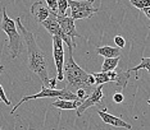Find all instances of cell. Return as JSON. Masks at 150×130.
Instances as JSON below:
<instances>
[{
	"instance_id": "6da1fadb",
	"label": "cell",
	"mask_w": 150,
	"mask_h": 130,
	"mask_svg": "<svg viewBox=\"0 0 150 130\" xmlns=\"http://www.w3.org/2000/svg\"><path fill=\"white\" fill-rule=\"evenodd\" d=\"M16 26L17 28H19L21 31V35L23 37L27 46V51H28V68L32 73H35L37 77L41 79L42 87L47 88V84H49V71H47V66H49V63H47V57L45 55V52L40 49V46L37 45L36 42V37L32 32H30L28 29L26 28L25 26L22 24V19L21 15H18L16 18Z\"/></svg>"
},
{
	"instance_id": "7a4b0ae2",
	"label": "cell",
	"mask_w": 150,
	"mask_h": 130,
	"mask_svg": "<svg viewBox=\"0 0 150 130\" xmlns=\"http://www.w3.org/2000/svg\"><path fill=\"white\" fill-rule=\"evenodd\" d=\"M63 77L67 80L66 89L76 93L78 89H86L88 93L94 91L93 85L95 84V79L93 74H87L83 69L76 64L73 59V49L68 47V55L64 56V65H63Z\"/></svg>"
},
{
	"instance_id": "3957f363",
	"label": "cell",
	"mask_w": 150,
	"mask_h": 130,
	"mask_svg": "<svg viewBox=\"0 0 150 130\" xmlns=\"http://www.w3.org/2000/svg\"><path fill=\"white\" fill-rule=\"evenodd\" d=\"M1 13H3V19H1V28L8 36L9 46H8V52L12 56V59L18 57V55L22 51V36L19 35V32L17 31L16 22L13 19L9 18V15L6 14V8L1 6Z\"/></svg>"
},
{
	"instance_id": "277c9868",
	"label": "cell",
	"mask_w": 150,
	"mask_h": 130,
	"mask_svg": "<svg viewBox=\"0 0 150 130\" xmlns=\"http://www.w3.org/2000/svg\"><path fill=\"white\" fill-rule=\"evenodd\" d=\"M53 97H57V98L63 100V101H80L76 97V94L72 93V92H69V91H67L66 88H63V89H50V88H46V87H41V91H40L39 93H36L33 96H25V97H23L22 100L11 110V114H14V112L19 108V106L27 101L37 100V98H53Z\"/></svg>"
},
{
	"instance_id": "5b68a950",
	"label": "cell",
	"mask_w": 150,
	"mask_h": 130,
	"mask_svg": "<svg viewBox=\"0 0 150 130\" xmlns=\"http://www.w3.org/2000/svg\"><path fill=\"white\" fill-rule=\"evenodd\" d=\"M68 8H71V18L73 20L91 18L99 12V8L94 5V0H71Z\"/></svg>"
},
{
	"instance_id": "8992f818",
	"label": "cell",
	"mask_w": 150,
	"mask_h": 130,
	"mask_svg": "<svg viewBox=\"0 0 150 130\" xmlns=\"http://www.w3.org/2000/svg\"><path fill=\"white\" fill-rule=\"evenodd\" d=\"M93 106H98L101 107V110H107V105L104 102V96H103V85H98L94 88V91L87 96V98L76 108V114L78 117L83 114L87 108L93 107Z\"/></svg>"
},
{
	"instance_id": "52a82bcc",
	"label": "cell",
	"mask_w": 150,
	"mask_h": 130,
	"mask_svg": "<svg viewBox=\"0 0 150 130\" xmlns=\"http://www.w3.org/2000/svg\"><path fill=\"white\" fill-rule=\"evenodd\" d=\"M53 54H54V61H55V68H57V82L64 80L63 77V65H64V47L63 42L58 37H53Z\"/></svg>"
},
{
	"instance_id": "ba28073f",
	"label": "cell",
	"mask_w": 150,
	"mask_h": 130,
	"mask_svg": "<svg viewBox=\"0 0 150 130\" xmlns=\"http://www.w3.org/2000/svg\"><path fill=\"white\" fill-rule=\"evenodd\" d=\"M41 24L45 27V29H46L47 32H49L53 37H58V38H60L63 43H67L68 47H72V49H73L72 41H71L66 35H64L63 31L60 29L59 24H58V22H57V14H53V13H50L49 17H47V19L44 20Z\"/></svg>"
},
{
	"instance_id": "9c48e42d",
	"label": "cell",
	"mask_w": 150,
	"mask_h": 130,
	"mask_svg": "<svg viewBox=\"0 0 150 130\" xmlns=\"http://www.w3.org/2000/svg\"><path fill=\"white\" fill-rule=\"evenodd\" d=\"M57 22L59 24L60 29L63 31V33L66 35L68 38L72 41V45H73V49L77 46V43L74 42V38L76 37H80L78 32L76 31V27H74V20L71 18V17H58L57 15Z\"/></svg>"
},
{
	"instance_id": "30bf717a",
	"label": "cell",
	"mask_w": 150,
	"mask_h": 130,
	"mask_svg": "<svg viewBox=\"0 0 150 130\" xmlns=\"http://www.w3.org/2000/svg\"><path fill=\"white\" fill-rule=\"evenodd\" d=\"M99 116L101 117V120H103L105 124L108 125H112V126H115V128H125V129H132V126L128 124V122L123 121L121 117H117V116H113L110 114H108L107 110H99L98 111Z\"/></svg>"
},
{
	"instance_id": "8fae6325",
	"label": "cell",
	"mask_w": 150,
	"mask_h": 130,
	"mask_svg": "<svg viewBox=\"0 0 150 130\" xmlns=\"http://www.w3.org/2000/svg\"><path fill=\"white\" fill-rule=\"evenodd\" d=\"M31 14L33 15V18H35L39 23H42L44 20L47 19L50 12L46 6V3L42 1V0H40V1H35L31 5Z\"/></svg>"
},
{
	"instance_id": "7c38bea8",
	"label": "cell",
	"mask_w": 150,
	"mask_h": 130,
	"mask_svg": "<svg viewBox=\"0 0 150 130\" xmlns=\"http://www.w3.org/2000/svg\"><path fill=\"white\" fill-rule=\"evenodd\" d=\"M129 71L128 70H117V71H108L107 78L108 82H114L118 87L126 88L129 80Z\"/></svg>"
},
{
	"instance_id": "4fadbf2b",
	"label": "cell",
	"mask_w": 150,
	"mask_h": 130,
	"mask_svg": "<svg viewBox=\"0 0 150 130\" xmlns=\"http://www.w3.org/2000/svg\"><path fill=\"white\" fill-rule=\"evenodd\" d=\"M99 55L104 56L105 59H113V57H121V49L112 46H101L96 49Z\"/></svg>"
},
{
	"instance_id": "5bb4252c",
	"label": "cell",
	"mask_w": 150,
	"mask_h": 130,
	"mask_svg": "<svg viewBox=\"0 0 150 130\" xmlns=\"http://www.w3.org/2000/svg\"><path fill=\"white\" fill-rule=\"evenodd\" d=\"M82 102L81 101H63L58 100L52 103V107H57L59 110H76Z\"/></svg>"
},
{
	"instance_id": "9a60e30c",
	"label": "cell",
	"mask_w": 150,
	"mask_h": 130,
	"mask_svg": "<svg viewBox=\"0 0 150 130\" xmlns=\"http://www.w3.org/2000/svg\"><path fill=\"white\" fill-rule=\"evenodd\" d=\"M141 69H145V70H148L150 69V59L148 56L144 57V59L141 60V63H140L137 66H134V68H129L128 71L131 73V71H135V78L136 79H139L140 78V75H139V70H141Z\"/></svg>"
},
{
	"instance_id": "2e32d148",
	"label": "cell",
	"mask_w": 150,
	"mask_h": 130,
	"mask_svg": "<svg viewBox=\"0 0 150 130\" xmlns=\"http://www.w3.org/2000/svg\"><path fill=\"white\" fill-rule=\"evenodd\" d=\"M121 57H113V59H105L101 66V71L103 73H108V71H114V69L117 68V65L119 63Z\"/></svg>"
},
{
	"instance_id": "e0dca14e",
	"label": "cell",
	"mask_w": 150,
	"mask_h": 130,
	"mask_svg": "<svg viewBox=\"0 0 150 130\" xmlns=\"http://www.w3.org/2000/svg\"><path fill=\"white\" fill-rule=\"evenodd\" d=\"M68 9V0H58V17H66V12Z\"/></svg>"
},
{
	"instance_id": "ac0fdd59",
	"label": "cell",
	"mask_w": 150,
	"mask_h": 130,
	"mask_svg": "<svg viewBox=\"0 0 150 130\" xmlns=\"http://www.w3.org/2000/svg\"><path fill=\"white\" fill-rule=\"evenodd\" d=\"M129 4L134 5L135 8L142 10V9L150 6V1H149V0H131V1H129Z\"/></svg>"
},
{
	"instance_id": "d6986e66",
	"label": "cell",
	"mask_w": 150,
	"mask_h": 130,
	"mask_svg": "<svg viewBox=\"0 0 150 130\" xmlns=\"http://www.w3.org/2000/svg\"><path fill=\"white\" fill-rule=\"evenodd\" d=\"M46 6L49 9L50 13L53 14H57L58 13V0H46Z\"/></svg>"
},
{
	"instance_id": "ffe728a7",
	"label": "cell",
	"mask_w": 150,
	"mask_h": 130,
	"mask_svg": "<svg viewBox=\"0 0 150 130\" xmlns=\"http://www.w3.org/2000/svg\"><path fill=\"white\" fill-rule=\"evenodd\" d=\"M114 43H115V47H118V49H123V47L126 46L125 37L122 35H117L114 37Z\"/></svg>"
},
{
	"instance_id": "44dd1931",
	"label": "cell",
	"mask_w": 150,
	"mask_h": 130,
	"mask_svg": "<svg viewBox=\"0 0 150 130\" xmlns=\"http://www.w3.org/2000/svg\"><path fill=\"white\" fill-rule=\"evenodd\" d=\"M0 101H3L6 106H11V100H8V98H6L5 92H4V89H3L1 84H0Z\"/></svg>"
},
{
	"instance_id": "7402d4cb",
	"label": "cell",
	"mask_w": 150,
	"mask_h": 130,
	"mask_svg": "<svg viewBox=\"0 0 150 130\" xmlns=\"http://www.w3.org/2000/svg\"><path fill=\"white\" fill-rule=\"evenodd\" d=\"M125 100V96L121 93V92H115V93L113 94V101L115 102V103H122Z\"/></svg>"
},
{
	"instance_id": "603a6c76",
	"label": "cell",
	"mask_w": 150,
	"mask_h": 130,
	"mask_svg": "<svg viewBox=\"0 0 150 130\" xmlns=\"http://www.w3.org/2000/svg\"><path fill=\"white\" fill-rule=\"evenodd\" d=\"M47 88H50V89H57V79H55V78H50V79H49Z\"/></svg>"
},
{
	"instance_id": "cb8c5ba5",
	"label": "cell",
	"mask_w": 150,
	"mask_h": 130,
	"mask_svg": "<svg viewBox=\"0 0 150 130\" xmlns=\"http://www.w3.org/2000/svg\"><path fill=\"white\" fill-rule=\"evenodd\" d=\"M142 12L145 13V15L148 17V18H150V6H148V8H145V9H142Z\"/></svg>"
},
{
	"instance_id": "d4e9b609",
	"label": "cell",
	"mask_w": 150,
	"mask_h": 130,
	"mask_svg": "<svg viewBox=\"0 0 150 130\" xmlns=\"http://www.w3.org/2000/svg\"><path fill=\"white\" fill-rule=\"evenodd\" d=\"M3 71H4V66H3V65H1V66H0V75H1Z\"/></svg>"
}]
</instances>
